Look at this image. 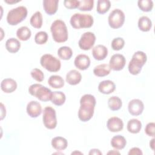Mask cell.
Wrapping results in <instances>:
<instances>
[{
  "label": "cell",
  "mask_w": 155,
  "mask_h": 155,
  "mask_svg": "<svg viewBox=\"0 0 155 155\" xmlns=\"http://www.w3.org/2000/svg\"><path fill=\"white\" fill-rule=\"evenodd\" d=\"M30 74L33 79L38 82H42L44 79V73L39 68H33L30 72Z\"/></svg>",
  "instance_id": "74e56055"
},
{
  "label": "cell",
  "mask_w": 155,
  "mask_h": 155,
  "mask_svg": "<svg viewBox=\"0 0 155 155\" xmlns=\"http://www.w3.org/2000/svg\"><path fill=\"white\" fill-rule=\"evenodd\" d=\"M28 92L31 96L43 102L51 101L53 96V92L50 89L40 84L31 85L28 88Z\"/></svg>",
  "instance_id": "5b68a950"
},
{
  "label": "cell",
  "mask_w": 155,
  "mask_h": 155,
  "mask_svg": "<svg viewBox=\"0 0 155 155\" xmlns=\"http://www.w3.org/2000/svg\"><path fill=\"white\" fill-rule=\"evenodd\" d=\"M155 129V124L154 122H149L147 124L145 128V133L148 136L151 137H154V131Z\"/></svg>",
  "instance_id": "ab89813d"
},
{
  "label": "cell",
  "mask_w": 155,
  "mask_h": 155,
  "mask_svg": "<svg viewBox=\"0 0 155 155\" xmlns=\"http://www.w3.org/2000/svg\"><path fill=\"white\" fill-rule=\"evenodd\" d=\"M83 154V153H81V152H79V151H74V152H73V153H71V154Z\"/></svg>",
  "instance_id": "7dc6e473"
},
{
  "label": "cell",
  "mask_w": 155,
  "mask_h": 155,
  "mask_svg": "<svg viewBox=\"0 0 155 155\" xmlns=\"http://www.w3.org/2000/svg\"><path fill=\"white\" fill-rule=\"evenodd\" d=\"M58 55L61 59L69 60L73 55V51L70 47L62 46L58 48Z\"/></svg>",
  "instance_id": "1f68e13d"
},
{
  "label": "cell",
  "mask_w": 155,
  "mask_h": 155,
  "mask_svg": "<svg viewBox=\"0 0 155 155\" xmlns=\"http://www.w3.org/2000/svg\"><path fill=\"white\" fill-rule=\"evenodd\" d=\"M150 147H151V148L154 150V138H153L150 142Z\"/></svg>",
  "instance_id": "ee69618b"
},
{
  "label": "cell",
  "mask_w": 155,
  "mask_h": 155,
  "mask_svg": "<svg viewBox=\"0 0 155 155\" xmlns=\"http://www.w3.org/2000/svg\"><path fill=\"white\" fill-rule=\"evenodd\" d=\"M66 100L65 94L62 91H53L51 102L55 105L61 106L63 105Z\"/></svg>",
  "instance_id": "f546056e"
},
{
  "label": "cell",
  "mask_w": 155,
  "mask_h": 155,
  "mask_svg": "<svg viewBox=\"0 0 155 155\" xmlns=\"http://www.w3.org/2000/svg\"><path fill=\"white\" fill-rule=\"evenodd\" d=\"M51 143L52 147L58 151L64 150L68 145L67 139L61 136H56L53 138Z\"/></svg>",
  "instance_id": "44dd1931"
},
{
  "label": "cell",
  "mask_w": 155,
  "mask_h": 155,
  "mask_svg": "<svg viewBox=\"0 0 155 155\" xmlns=\"http://www.w3.org/2000/svg\"><path fill=\"white\" fill-rule=\"evenodd\" d=\"M138 27L142 31H148L152 27V22L148 17L146 16H141L138 20Z\"/></svg>",
  "instance_id": "484cf974"
},
{
  "label": "cell",
  "mask_w": 155,
  "mask_h": 155,
  "mask_svg": "<svg viewBox=\"0 0 155 155\" xmlns=\"http://www.w3.org/2000/svg\"><path fill=\"white\" fill-rule=\"evenodd\" d=\"M58 0H44L43 7L47 14L53 15L56 13L58 8Z\"/></svg>",
  "instance_id": "ffe728a7"
},
{
  "label": "cell",
  "mask_w": 155,
  "mask_h": 155,
  "mask_svg": "<svg viewBox=\"0 0 155 155\" xmlns=\"http://www.w3.org/2000/svg\"><path fill=\"white\" fill-rule=\"evenodd\" d=\"M66 82L71 85H75L81 82L82 79V75L79 71L76 70H71L69 71L66 74Z\"/></svg>",
  "instance_id": "d6986e66"
},
{
  "label": "cell",
  "mask_w": 155,
  "mask_h": 155,
  "mask_svg": "<svg viewBox=\"0 0 155 155\" xmlns=\"http://www.w3.org/2000/svg\"><path fill=\"white\" fill-rule=\"evenodd\" d=\"M42 13L39 11H37L30 18V23L33 27L35 28H40L42 25Z\"/></svg>",
  "instance_id": "f1b7e54d"
},
{
  "label": "cell",
  "mask_w": 155,
  "mask_h": 155,
  "mask_svg": "<svg viewBox=\"0 0 155 155\" xmlns=\"http://www.w3.org/2000/svg\"><path fill=\"white\" fill-rule=\"evenodd\" d=\"M53 39L58 43L64 42L67 41L68 33L65 23L61 20L56 19L53 22L50 27Z\"/></svg>",
  "instance_id": "7a4b0ae2"
},
{
  "label": "cell",
  "mask_w": 155,
  "mask_h": 155,
  "mask_svg": "<svg viewBox=\"0 0 155 155\" xmlns=\"http://www.w3.org/2000/svg\"><path fill=\"white\" fill-rule=\"evenodd\" d=\"M125 19V16L123 11L119 8H116L111 11L108 16V24L112 28L117 29L123 25Z\"/></svg>",
  "instance_id": "9c48e42d"
},
{
  "label": "cell",
  "mask_w": 155,
  "mask_h": 155,
  "mask_svg": "<svg viewBox=\"0 0 155 155\" xmlns=\"http://www.w3.org/2000/svg\"><path fill=\"white\" fill-rule=\"evenodd\" d=\"M41 66L50 72H57L61 69V62L59 59L50 54H44L40 59Z\"/></svg>",
  "instance_id": "52a82bcc"
},
{
  "label": "cell",
  "mask_w": 155,
  "mask_h": 155,
  "mask_svg": "<svg viewBox=\"0 0 155 155\" xmlns=\"http://www.w3.org/2000/svg\"><path fill=\"white\" fill-rule=\"evenodd\" d=\"M137 5L142 12H148L153 9V2L151 0H139Z\"/></svg>",
  "instance_id": "836d02e7"
},
{
  "label": "cell",
  "mask_w": 155,
  "mask_h": 155,
  "mask_svg": "<svg viewBox=\"0 0 155 155\" xmlns=\"http://www.w3.org/2000/svg\"><path fill=\"white\" fill-rule=\"evenodd\" d=\"M142 154L143 153H142L141 150L138 147H133V148H131L128 153V155H135V154L142 155Z\"/></svg>",
  "instance_id": "60d3db41"
},
{
  "label": "cell",
  "mask_w": 155,
  "mask_h": 155,
  "mask_svg": "<svg viewBox=\"0 0 155 155\" xmlns=\"http://www.w3.org/2000/svg\"><path fill=\"white\" fill-rule=\"evenodd\" d=\"M74 65L81 70H87L90 65V59L88 56L84 54H79L76 56L74 61Z\"/></svg>",
  "instance_id": "9a60e30c"
},
{
  "label": "cell",
  "mask_w": 155,
  "mask_h": 155,
  "mask_svg": "<svg viewBox=\"0 0 155 155\" xmlns=\"http://www.w3.org/2000/svg\"><path fill=\"white\" fill-rule=\"evenodd\" d=\"M70 22L75 29L90 28L94 22L93 18L90 14L76 13L71 16Z\"/></svg>",
  "instance_id": "277c9868"
},
{
  "label": "cell",
  "mask_w": 155,
  "mask_h": 155,
  "mask_svg": "<svg viewBox=\"0 0 155 155\" xmlns=\"http://www.w3.org/2000/svg\"><path fill=\"white\" fill-rule=\"evenodd\" d=\"M1 119L2 120L5 117L6 114V110L5 107H4V104L2 103H1Z\"/></svg>",
  "instance_id": "b9f144b4"
},
{
  "label": "cell",
  "mask_w": 155,
  "mask_h": 155,
  "mask_svg": "<svg viewBox=\"0 0 155 155\" xmlns=\"http://www.w3.org/2000/svg\"><path fill=\"white\" fill-rule=\"evenodd\" d=\"M1 88L6 93H11L17 88V83L13 79L5 78L1 83Z\"/></svg>",
  "instance_id": "ac0fdd59"
},
{
  "label": "cell",
  "mask_w": 155,
  "mask_h": 155,
  "mask_svg": "<svg viewBox=\"0 0 155 155\" xmlns=\"http://www.w3.org/2000/svg\"><path fill=\"white\" fill-rule=\"evenodd\" d=\"M92 55L96 60H104L108 55V49L104 45H97L92 49Z\"/></svg>",
  "instance_id": "2e32d148"
},
{
  "label": "cell",
  "mask_w": 155,
  "mask_h": 155,
  "mask_svg": "<svg viewBox=\"0 0 155 155\" xmlns=\"http://www.w3.org/2000/svg\"><path fill=\"white\" fill-rule=\"evenodd\" d=\"M64 6L68 9H73V8H78L79 1L78 0H65L64 1Z\"/></svg>",
  "instance_id": "f35d334b"
},
{
  "label": "cell",
  "mask_w": 155,
  "mask_h": 155,
  "mask_svg": "<svg viewBox=\"0 0 155 155\" xmlns=\"http://www.w3.org/2000/svg\"><path fill=\"white\" fill-rule=\"evenodd\" d=\"M107 127L111 132H119L124 128L122 120L118 117H111L109 118L107 122Z\"/></svg>",
  "instance_id": "5bb4252c"
},
{
  "label": "cell",
  "mask_w": 155,
  "mask_h": 155,
  "mask_svg": "<svg viewBox=\"0 0 155 155\" xmlns=\"http://www.w3.org/2000/svg\"><path fill=\"white\" fill-rule=\"evenodd\" d=\"M6 3H8V4H15V3H17L18 2H20L21 1H15V0H5L4 1Z\"/></svg>",
  "instance_id": "f6af8a7d"
},
{
  "label": "cell",
  "mask_w": 155,
  "mask_h": 155,
  "mask_svg": "<svg viewBox=\"0 0 155 155\" xmlns=\"http://www.w3.org/2000/svg\"><path fill=\"white\" fill-rule=\"evenodd\" d=\"M48 40V34L44 31H41L38 33L35 36V41L37 44L42 45L47 42Z\"/></svg>",
  "instance_id": "d590c367"
},
{
  "label": "cell",
  "mask_w": 155,
  "mask_h": 155,
  "mask_svg": "<svg viewBox=\"0 0 155 155\" xmlns=\"http://www.w3.org/2000/svg\"><path fill=\"white\" fill-rule=\"evenodd\" d=\"M5 48L8 52L11 53H15L19 50L21 48V43L17 39L11 38L6 41Z\"/></svg>",
  "instance_id": "7402d4cb"
},
{
  "label": "cell",
  "mask_w": 155,
  "mask_h": 155,
  "mask_svg": "<svg viewBox=\"0 0 155 155\" xmlns=\"http://www.w3.org/2000/svg\"><path fill=\"white\" fill-rule=\"evenodd\" d=\"M48 85L53 88H61L64 85V80L59 75H51L48 79Z\"/></svg>",
  "instance_id": "4316f807"
},
{
  "label": "cell",
  "mask_w": 155,
  "mask_h": 155,
  "mask_svg": "<svg viewBox=\"0 0 155 155\" xmlns=\"http://www.w3.org/2000/svg\"><path fill=\"white\" fill-rule=\"evenodd\" d=\"M31 35V30L26 26H22L19 28L16 31V36L19 40L25 41L28 40Z\"/></svg>",
  "instance_id": "83f0119b"
},
{
  "label": "cell",
  "mask_w": 155,
  "mask_h": 155,
  "mask_svg": "<svg viewBox=\"0 0 155 155\" xmlns=\"http://www.w3.org/2000/svg\"><path fill=\"white\" fill-rule=\"evenodd\" d=\"M127 128L130 133L137 134L140 132L142 128V123L137 119H131L128 120Z\"/></svg>",
  "instance_id": "d4e9b609"
},
{
  "label": "cell",
  "mask_w": 155,
  "mask_h": 155,
  "mask_svg": "<svg viewBox=\"0 0 155 155\" xmlns=\"http://www.w3.org/2000/svg\"><path fill=\"white\" fill-rule=\"evenodd\" d=\"M111 68L108 64H102L97 65L93 69V73L97 77H104L110 74Z\"/></svg>",
  "instance_id": "cb8c5ba5"
},
{
  "label": "cell",
  "mask_w": 155,
  "mask_h": 155,
  "mask_svg": "<svg viewBox=\"0 0 155 155\" xmlns=\"http://www.w3.org/2000/svg\"><path fill=\"white\" fill-rule=\"evenodd\" d=\"M95 41V35L91 31H87L81 35L78 42V45L81 50H88L93 47Z\"/></svg>",
  "instance_id": "30bf717a"
},
{
  "label": "cell",
  "mask_w": 155,
  "mask_h": 155,
  "mask_svg": "<svg viewBox=\"0 0 155 155\" xmlns=\"http://www.w3.org/2000/svg\"><path fill=\"white\" fill-rule=\"evenodd\" d=\"M122 100L117 96H111L108 100V106L112 111L119 110L122 107Z\"/></svg>",
  "instance_id": "4dcf8cb0"
},
{
  "label": "cell",
  "mask_w": 155,
  "mask_h": 155,
  "mask_svg": "<svg viewBox=\"0 0 155 155\" xmlns=\"http://www.w3.org/2000/svg\"><path fill=\"white\" fill-rule=\"evenodd\" d=\"M126 63V59L124 55L121 54H113L109 61V66L111 70L114 71H120L122 70Z\"/></svg>",
  "instance_id": "8fae6325"
},
{
  "label": "cell",
  "mask_w": 155,
  "mask_h": 155,
  "mask_svg": "<svg viewBox=\"0 0 155 155\" xmlns=\"http://www.w3.org/2000/svg\"><path fill=\"white\" fill-rule=\"evenodd\" d=\"M147 61V56L143 51H137L135 52L128 64V69L129 72L133 75L138 74Z\"/></svg>",
  "instance_id": "3957f363"
},
{
  "label": "cell",
  "mask_w": 155,
  "mask_h": 155,
  "mask_svg": "<svg viewBox=\"0 0 155 155\" xmlns=\"http://www.w3.org/2000/svg\"><path fill=\"white\" fill-rule=\"evenodd\" d=\"M115 89V84L111 80L102 81L98 85V90L99 92L105 94H109L113 93Z\"/></svg>",
  "instance_id": "e0dca14e"
},
{
  "label": "cell",
  "mask_w": 155,
  "mask_h": 155,
  "mask_svg": "<svg viewBox=\"0 0 155 155\" xmlns=\"http://www.w3.org/2000/svg\"><path fill=\"white\" fill-rule=\"evenodd\" d=\"M111 7V2L108 0H98L97 2L96 11L98 13L103 15L107 13Z\"/></svg>",
  "instance_id": "d6a6232c"
},
{
  "label": "cell",
  "mask_w": 155,
  "mask_h": 155,
  "mask_svg": "<svg viewBox=\"0 0 155 155\" xmlns=\"http://www.w3.org/2000/svg\"><path fill=\"white\" fill-rule=\"evenodd\" d=\"M26 111L29 116L32 118H36L41 114L42 107L39 102L31 101L27 104Z\"/></svg>",
  "instance_id": "4fadbf2b"
},
{
  "label": "cell",
  "mask_w": 155,
  "mask_h": 155,
  "mask_svg": "<svg viewBox=\"0 0 155 155\" xmlns=\"http://www.w3.org/2000/svg\"><path fill=\"white\" fill-rule=\"evenodd\" d=\"M42 121L44 126L49 129L53 130L57 125V118L55 110L51 107H46L43 111Z\"/></svg>",
  "instance_id": "ba28073f"
},
{
  "label": "cell",
  "mask_w": 155,
  "mask_h": 155,
  "mask_svg": "<svg viewBox=\"0 0 155 155\" xmlns=\"http://www.w3.org/2000/svg\"><path fill=\"white\" fill-rule=\"evenodd\" d=\"M107 154H120V153L116 150H111L108 151Z\"/></svg>",
  "instance_id": "bcb514c9"
},
{
  "label": "cell",
  "mask_w": 155,
  "mask_h": 155,
  "mask_svg": "<svg viewBox=\"0 0 155 155\" xmlns=\"http://www.w3.org/2000/svg\"><path fill=\"white\" fill-rule=\"evenodd\" d=\"M96 103V99L92 94H85L81 97L78 111V117L81 121L87 122L92 118Z\"/></svg>",
  "instance_id": "6da1fadb"
},
{
  "label": "cell",
  "mask_w": 155,
  "mask_h": 155,
  "mask_svg": "<svg viewBox=\"0 0 155 155\" xmlns=\"http://www.w3.org/2000/svg\"><path fill=\"white\" fill-rule=\"evenodd\" d=\"M144 109L143 102L139 99H133L131 100L128 105V110L133 116H139L141 114Z\"/></svg>",
  "instance_id": "7c38bea8"
},
{
  "label": "cell",
  "mask_w": 155,
  "mask_h": 155,
  "mask_svg": "<svg viewBox=\"0 0 155 155\" xmlns=\"http://www.w3.org/2000/svg\"><path fill=\"white\" fill-rule=\"evenodd\" d=\"M88 154L90 155H91V154H95V155L102 154V153L101 152V151L99 149H96V148H94V149L90 150V151Z\"/></svg>",
  "instance_id": "7bdbcfd3"
},
{
  "label": "cell",
  "mask_w": 155,
  "mask_h": 155,
  "mask_svg": "<svg viewBox=\"0 0 155 155\" xmlns=\"http://www.w3.org/2000/svg\"><path fill=\"white\" fill-rule=\"evenodd\" d=\"M27 13V8L23 5L12 8L7 13V23L11 25H18L26 18Z\"/></svg>",
  "instance_id": "8992f818"
},
{
  "label": "cell",
  "mask_w": 155,
  "mask_h": 155,
  "mask_svg": "<svg viewBox=\"0 0 155 155\" xmlns=\"http://www.w3.org/2000/svg\"><path fill=\"white\" fill-rule=\"evenodd\" d=\"M93 7V0H82L79 1V4L78 8L81 11H91Z\"/></svg>",
  "instance_id": "e575fe53"
},
{
  "label": "cell",
  "mask_w": 155,
  "mask_h": 155,
  "mask_svg": "<svg viewBox=\"0 0 155 155\" xmlns=\"http://www.w3.org/2000/svg\"><path fill=\"white\" fill-rule=\"evenodd\" d=\"M111 145L116 150H122L125 148L127 144L125 138L121 135H116L113 136L110 142Z\"/></svg>",
  "instance_id": "603a6c76"
},
{
  "label": "cell",
  "mask_w": 155,
  "mask_h": 155,
  "mask_svg": "<svg viewBox=\"0 0 155 155\" xmlns=\"http://www.w3.org/2000/svg\"><path fill=\"white\" fill-rule=\"evenodd\" d=\"M124 45H125L124 39L120 37L114 38L111 41V48H113V50L116 51H118L122 49L123 47H124Z\"/></svg>",
  "instance_id": "8d00e7d4"
}]
</instances>
